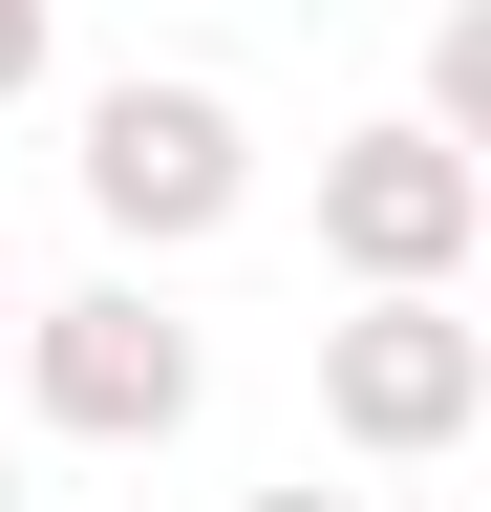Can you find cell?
<instances>
[{
    "mask_svg": "<svg viewBox=\"0 0 491 512\" xmlns=\"http://www.w3.org/2000/svg\"><path fill=\"white\" fill-rule=\"evenodd\" d=\"M321 427L363 448V470H427V448H470L491 427V320L449 278H363L321 320Z\"/></svg>",
    "mask_w": 491,
    "mask_h": 512,
    "instance_id": "cell-1",
    "label": "cell"
},
{
    "mask_svg": "<svg viewBox=\"0 0 491 512\" xmlns=\"http://www.w3.org/2000/svg\"><path fill=\"white\" fill-rule=\"evenodd\" d=\"M0 384H22L65 448H171L193 427V320H171L150 278H86V299H43V320H0Z\"/></svg>",
    "mask_w": 491,
    "mask_h": 512,
    "instance_id": "cell-2",
    "label": "cell"
},
{
    "mask_svg": "<svg viewBox=\"0 0 491 512\" xmlns=\"http://www.w3.org/2000/svg\"><path fill=\"white\" fill-rule=\"evenodd\" d=\"M235 192H257V128H235L193 64H129V86H86V214L129 235V256L235 235Z\"/></svg>",
    "mask_w": 491,
    "mask_h": 512,
    "instance_id": "cell-3",
    "label": "cell"
},
{
    "mask_svg": "<svg viewBox=\"0 0 491 512\" xmlns=\"http://www.w3.org/2000/svg\"><path fill=\"white\" fill-rule=\"evenodd\" d=\"M470 235H491V171H470L427 107L321 150V256H342V278H470Z\"/></svg>",
    "mask_w": 491,
    "mask_h": 512,
    "instance_id": "cell-4",
    "label": "cell"
},
{
    "mask_svg": "<svg viewBox=\"0 0 491 512\" xmlns=\"http://www.w3.org/2000/svg\"><path fill=\"white\" fill-rule=\"evenodd\" d=\"M427 128H449V150H491V0H449V22H427Z\"/></svg>",
    "mask_w": 491,
    "mask_h": 512,
    "instance_id": "cell-5",
    "label": "cell"
},
{
    "mask_svg": "<svg viewBox=\"0 0 491 512\" xmlns=\"http://www.w3.org/2000/svg\"><path fill=\"white\" fill-rule=\"evenodd\" d=\"M43 64H65V22H43V0H0V107H22Z\"/></svg>",
    "mask_w": 491,
    "mask_h": 512,
    "instance_id": "cell-6",
    "label": "cell"
},
{
    "mask_svg": "<svg viewBox=\"0 0 491 512\" xmlns=\"http://www.w3.org/2000/svg\"><path fill=\"white\" fill-rule=\"evenodd\" d=\"M257 512H363V491H321V470H299V491H257Z\"/></svg>",
    "mask_w": 491,
    "mask_h": 512,
    "instance_id": "cell-7",
    "label": "cell"
},
{
    "mask_svg": "<svg viewBox=\"0 0 491 512\" xmlns=\"http://www.w3.org/2000/svg\"><path fill=\"white\" fill-rule=\"evenodd\" d=\"M0 320H22V299H0Z\"/></svg>",
    "mask_w": 491,
    "mask_h": 512,
    "instance_id": "cell-8",
    "label": "cell"
},
{
    "mask_svg": "<svg viewBox=\"0 0 491 512\" xmlns=\"http://www.w3.org/2000/svg\"><path fill=\"white\" fill-rule=\"evenodd\" d=\"M0 512H22V491H0Z\"/></svg>",
    "mask_w": 491,
    "mask_h": 512,
    "instance_id": "cell-9",
    "label": "cell"
}]
</instances>
